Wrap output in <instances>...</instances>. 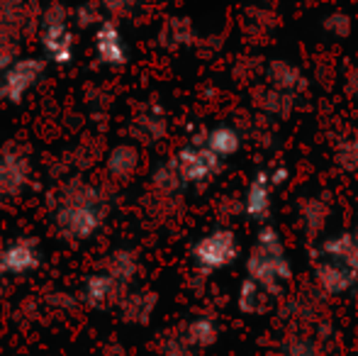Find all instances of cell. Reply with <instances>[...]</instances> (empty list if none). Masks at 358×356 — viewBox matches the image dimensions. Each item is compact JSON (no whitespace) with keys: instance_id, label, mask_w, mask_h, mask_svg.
<instances>
[{"instance_id":"f1b7e54d","label":"cell","mask_w":358,"mask_h":356,"mask_svg":"<svg viewBox=\"0 0 358 356\" xmlns=\"http://www.w3.org/2000/svg\"><path fill=\"white\" fill-rule=\"evenodd\" d=\"M159 352L161 356H195L198 349L188 342L183 327H180V329H173V332L164 334V339H161V344H159Z\"/></svg>"},{"instance_id":"e0dca14e","label":"cell","mask_w":358,"mask_h":356,"mask_svg":"<svg viewBox=\"0 0 358 356\" xmlns=\"http://www.w3.org/2000/svg\"><path fill=\"white\" fill-rule=\"evenodd\" d=\"M156 303H159V298L151 290H127L117 305L120 318L129 325H146L154 315Z\"/></svg>"},{"instance_id":"52a82bcc","label":"cell","mask_w":358,"mask_h":356,"mask_svg":"<svg viewBox=\"0 0 358 356\" xmlns=\"http://www.w3.org/2000/svg\"><path fill=\"white\" fill-rule=\"evenodd\" d=\"M173 159L178 164L180 176H183L185 183H195V185L217 176L222 169V159L215 152H210L205 144H188Z\"/></svg>"},{"instance_id":"603a6c76","label":"cell","mask_w":358,"mask_h":356,"mask_svg":"<svg viewBox=\"0 0 358 356\" xmlns=\"http://www.w3.org/2000/svg\"><path fill=\"white\" fill-rule=\"evenodd\" d=\"M139 166V152L132 144H117L110 149L105 159V169L113 178H129Z\"/></svg>"},{"instance_id":"4dcf8cb0","label":"cell","mask_w":358,"mask_h":356,"mask_svg":"<svg viewBox=\"0 0 358 356\" xmlns=\"http://www.w3.org/2000/svg\"><path fill=\"white\" fill-rule=\"evenodd\" d=\"M322 27H324V32L329 34V37L346 39V37H351V32H354V20H351V15L344 13V10H334V13L324 15Z\"/></svg>"},{"instance_id":"7c38bea8","label":"cell","mask_w":358,"mask_h":356,"mask_svg":"<svg viewBox=\"0 0 358 356\" xmlns=\"http://www.w3.org/2000/svg\"><path fill=\"white\" fill-rule=\"evenodd\" d=\"M39 259H42V254H39V247L34 239H17V242H13L0 252V273H29V271L39 266Z\"/></svg>"},{"instance_id":"f546056e","label":"cell","mask_w":358,"mask_h":356,"mask_svg":"<svg viewBox=\"0 0 358 356\" xmlns=\"http://www.w3.org/2000/svg\"><path fill=\"white\" fill-rule=\"evenodd\" d=\"M334 162L341 171L358 173V137H346L336 144L334 149Z\"/></svg>"},{"instance_id":"277c9868","label":"cell","mask_w":358,"mask_h":356,"mask_svg":"<svg viewBox=\"0 0 358 356\" xmlns=\"http://www.w3.org/2000/svg\"><path fill=\"white\" fill-rule=\"evenodd\" d=\"M34 24H39V17H32L27 0H0V73L15 62L22 34Z\"/></svg>"},{"instance_id":"d6986e66","label":"cell","mask_w":358,"mask_h":356,"mask_svg":"<svg viewBox=\"0 0 358 356\" xmlns=\"http://www.w3.org/2000/svg\"><path fill=\"white\" fill-rule=\"evenodd\" d=\"M195 42H198L195 24L190 22V17H183V15H173V17H169L159 29V44L164 49H169V52L193 47Z\"/></svg>"},{"instance_id":"30bf717a","label":"cell","mask_w":358,"mask_h":356,"mask_svg":"<svg viewBox=\"0 0 358 356\" xmlns=\"http://www.w3.org/2000/svg\"><path fill=\"white\" fill-rule=\"evenodd\" d=\"M29 159L17 149H5L0 154V200L20 195L29 183Z\"/></svg>"},{"instance_id":"8992f818","label":"cell","mask_w":358,"mask_h":356,"mask_svg":"<svg viewBox=\"0 0 358 356\" xmlns=\"http://www.w3.org/2000/svg\"><path fill=\"white\" fill-rule=\"evenodd\" d=\"M44 76V62L34 57L15 59L3 73H0V100L5 103H22L24 95L29 93Z\"/></svg>"},{"instance_id":"1f68e13d","label":"cell","mask_w":358,"mask_h":356,"mask_svg":"<svg viewBox=\"0 0 358 356\" xmlns=\"http://www.w3.org/2000/svg\"><path fill=\"white\" fill-rule=\"evenodd\" d=\"M100 5V3H98ZM95 3H80L78 8L73 10V22L78 24L80 29H88V27H98L100 22H103V20H100V8Z\"/></svg>"},{"instance_id":"44dd1931","label":"cell","mask_w":358,"mask_h":356,"mask_svg":"<svg viewBox=\"0 0 358 356\" xmlns=\"http://www.w3.org/2000/svg\"><path fill=\"white\" fill-rule=\"evenodd\" d=\"M329 218H331L329 203L324 198H320V195H310V198H305L300 203V225L307 237H317L327 227Z\"/></svg>"},{"instance_id":"ac0fdd59","label":"cell","mask_w":358,"mask_h":356,"mask_svg":"<svg viewBox=\"0 0 358 356\" xmlns=\"http://www.w3.org/2000/svg\"><path fill=\"white\" fill-rule=\"evenodd\" d=\"M320 257L344 262L346 266L354 269V273L358 278V229H349V232L327 237L320 247Z\"/></svg>"},{"instance_id":"7402d4cb","label":"cell","mask_w":358,"mask_h":356,"mask_svg":"<svg viewBox=\"0 0 358 356\" xmlns=\"http://www.w3.org/2000/svg\"><path fill=\"white\" fill-rule=\"evenodd\" d=\"M203 144L220 159L234 157L241 147V132L236 127H231V124H217V127L205 132Z\"/></svg>"},{"instance_id":"8fae6325","label":"cell","mask_w":358,"mask_h":356,"mask_svg":"<svg viewBox=\"0 0 358 356\" xmlns=\"http://www.w3.org/2000/svg\"><path fill=\"white\" fill-rule=\"evenodd\" d=\"M315 283L324 295H344L358 283L356 273L344 262H334V259H322L315 266Z\"/></svg>"},{"instance_id":"484cf974","label":"cell","mask_w":358,"mask_h":356,"mask_svg":"<svg viewBox=\"0 0 358 356\" xmlns=\"http://www.w3.org/2000/svg\"><path fill=\"white\" fill-rule=\"evenodd\" d=\"M105 271L129 288V283H132L134 276H137V271H139L137 254L129 252V249H117V252H113L108 259H105Z\"/></svg>"},{"instance_id":"d4e9b609","label":"cell","mask_w":358,"mask_h":356,"mask_svg":"<svg viewBox=\"0 0 358 356\" xmlns=\"http://www.w3.org/2000/svg\"><path fill=\"white\" fill-rule=\"evenodd\" d=\"M278 27V15L264 5H249L244 10V29L249 37L266 39L273 29Z\"/></svg>"},{"instance_id":"ba28073f","label":"cell","mask_w":358,"mask_h":356,"mask_svg":"<svg viewBox=\"0 0 358 356\" xmlns=\"http://www.w3.org/2000/svg\"><path fill=\"white\" fill-rule=\"evenodd\" d=\"M127 285H122L117 278L108 273V271H100V273H90L83 280V288H80V300H83L88 308L93 310H108L117 308L122 295L127 293Z\"/></svg>"},{"instance_id":"9a60e30c","label":"cell","mask_w":358,"mask_h":356,"mask_svg":"<svg viewBox=\"0 0 358 356\" xmlns=\"http://www.w3.org/2000/svg\"><path fill=\"white\" fill-rule=\"evenodd\" d=\"M271 190H273V183L268 178V169H261L256 171V176L251 178L249 188H246L244 195V213L246 218L256 220V222H264L271 213Z\"/></svg>"},{"instance_id":"4fadbf2b","label":"cell","mask_w":358,"mask_h":356,"mask_svg":"<svg viewBox=\"0 0 358 356\" xmlns=\"http://www.w3.org/2000/svg\"><path fill=\"white\" fill-rule=\"evenodd\" d=\"M251 105H254L259 113L268 115V118H273V120H287L297 105V95L283 93V90L266 83V86L251 88Z\"/></svg>"},{"instance_id":"e575fe53","label":"cell","mask_w":358,"mask_h":356,"mask_svg":"<svg viewBox=\"0 0 358 356\" xmlns=\"http://www.w3.org/2000/svg\"><path fill=\"white\" fill-rule=\"evenodd\" d=\"M268 178H271V183H273V188H280L283 183H287L290 171H287V166H283V164H278V166L268 169Z\"/></svg>"},{"instance_id":"5b68a950","label":"cell","mask_w":358,"mask_h":356,"mask_svg":"<svg viewBox=\"0 0 358 356\" xmlns=\"http://www.w3.org/2000/svg\"><path fill=\"white\" fill-rule=\"evenodd\" d=\"M236 257H239V242H236V234L227 227L215 229L193 244V262L203 273L231 266Z\"/></svg>"},{"instance_id":"7a4b0ae2","label":"cell","mask_w":358,"mask_h":356,"mask_svg":"<svg viewBox=\"0 0 358 356\" xmlns=\"http://www.w3.org/2000/svg\"><path fill=\"white\" fill-rule=\"evenodd\" d=\"M246 276L266 285L273 295L283 293V285L292 278V266L287 262L283 237L271 225H264L256 232L254 249L246 262Z\"/></svg>"},{"instance_id":"cb8c5ba5","label":"cell","mask_w":358,"mask_h":356,"mask_svg":"<svg viewBox=\"0 0 358 356\" xmlns=\"http://www.w3.org/2000/svg\"><path fill=\"white\" fill-rule=\"evenodd\" d=\"M151 185H154V190L159 195L173 198V195H178L188 183L180 176V169H178V164H176V159H171V162H164L154 169V173H151Z\"/></svg>"},{"instance_id":"4316f807","label":"cell","mask_w":358,"mask_h":356,"mask_svg":"<svg viewBox=\"0 0 358 356\" xmlns=\"http://www.w3.org/2000/svg\"><path fill=\"white\" fill-rule=\"evenodd\" d=\"M183 332L195 349L213 347V344L217 342V337H220V327H217V322L213 318H208V315H198V318H193L183 327Z\"/></svg>"},{"instance_id":"d6a6232c","label":"cell","mask_w":358,"mask_h":356,"mask_svg":"<svg viewBox=\"0 0 358 356\" xmlns=\"http://www.w3.org/2000/svg\"><path fill=\"white\" fill-rule=\"evenodd\" d=\"M100 8L110 15H129L137 5V0H98Z\"/></svg>"},{"instance_id":"6da1fadb","label":"cell","mask_w":358,"mask_h":356,"mask_svg":"<svg viewBox=\"0 0 358 356\" xmlns=\"http://www.w3.org/2000/svg\"><path fill=\"white\" fill-rule=\"evenodd\" d=\"M105 220V200L95 185L73 180L62 190L54 208V222L62 237L88 239Z\"/></svg>"},{"instance_id":"2e32d148","label":"cell","mask_w":358,"mask_h":356,"mask_svg":"<svg viewBox=\"0 0 358 356\" xmlns=\"http://www.w3.org/2000/svg\"><path fill=\"white\" fill-rule=\"evenodd\" d=\"M166 129H169V120H166L164 108L156 103L144 105L137 113V118L132 120L134 139H139L144 144H156L159 139H164Z\"/></svg>"},{"instance_id":"d590c367","label":"cell","mask_w":358,"mask_h":356,"mask_svg":"<svg viewBox=\"0 0 358 356\" xmlns=\"http://www.w3.org/2000/svg\"><path fill=\"white\" fill-rule=\"evenodd\" d=\"M344 90L351 98H358V66H351L344 78Z\"/></svg>"},{"instance_id":"83f0119b","label":"cell","mask_w":358,"mask_h":356,"mask_svg":"<svg viewBox=\"0 0 358 356\" xmlns=\"http://www.w3.org/2000/svg\"><path fill=\"white\" fill-rule=\"evenodd\" d=\"M283 356H327V352H324V344L317 337L292 334L283 344Z\"/></svg>"},{"instance_id":"9c48e42d","label":"cell","mask_w":358,"mask_h":356,"mask_svg":"<svg viewBox=\"0 0 358 356\" xmlns=\"http://www.w3.org/2000/svg\"><path fill=\"white\" fill-rule=\"evenodd\" d=\"M95 57H98L100 64L110 69H122L129 59L127 44H124V37L120 32V27L113 22V20H103V22L95 27Z\"/></svg>"},{"instance_id":"836d02e7","label":"cell","mask_w":358,"mask_h":356,"mask_svg":"<svg viewBox=\"0 0 358 356\" xmlns=\"http://www.w3.org/2000/svg\"><path fill=\"white\" fill-rule=\"evenodd\" d=\"M236 69H241V81H254V78L261 73V62H256L254 57L239 59V62H236Z\"/></svg>"},{"instance_id":"5bb4252c","label":"cell","mask_w":358,"mask_h":356,"mask_svg":"<svg viewBox=\"0 0 358 356\" xmlns=\"http://www.w3.org/2000/svg\"><path fill=\"white\" fill-rule=\"evenodd\" d=\"M264 76H266V83H268V86L283 90V93L297 95V98L307 90V76L295 66V64L285 62V59H273V62L266 64Z\"/></svg>"},{"instance_id":"ffe728a7","label":"cell","mask_w":358,"mask_h":356,"mask_svg":"<svg viewBox=\"0 0 358 356\" xmlns=\"http://www.w3.org/2000/svg\"><path fill=\"white\" fill-rule=\"evenodd\" d=\"M275 295L271 293L266 285H261L259 280L246 276L244 283L239 285V295H236V305L244 315H264L271 310Z\"/></svg>"},{"instance_id":"3957f363","label":"cell","mask_w":358,"mask_h":356,"mask_svg":"<svg viewBox=\"0 0 358 356\" xmlns=\"http://www.w3.org/2000/svg\"><path fill=\"white\" fill-rule=\"evenodd\" d=\"M39 44L44 57L57 66H66L76 57V39L69 27V10L62 3H49L39 13Z\"/></svg>"}]
</instances>
